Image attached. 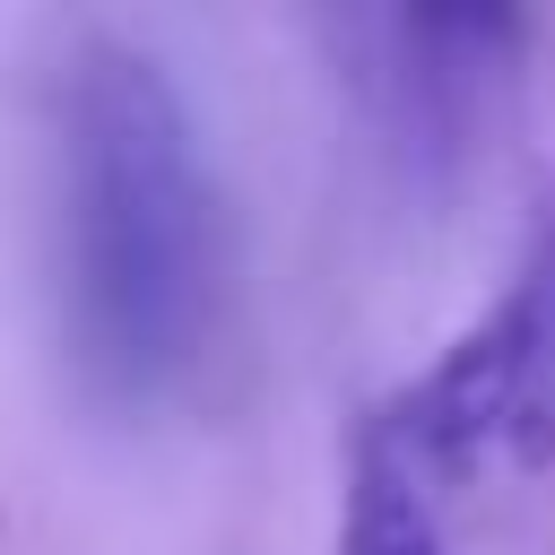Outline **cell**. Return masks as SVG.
<instances>
[{"mask_svg":"<svg viewBox=\"0 0 555 555\" xmlns=\"http://www.w3.org/2000/svg\"><path fill=\"white\" fill-rule=\"evenodd\" d=\"M52 269L69 364L104 408L147 416L191 390L225 304L217 182L173 78L113 35L52 78Z\"/></svg>","mask_w":555,"mask_h":555,"instance_id":"obj_1","label":"cell"},{"mask_svg":"<svg viewBox=\"0 0 555 555\" xmlns=\"http://www.w3.org/2000/svg\"><path fill=\"white\" fill-rule=\"evenodd\" d=\"M364 434L425 486H477V477H529L555 460V217L529 234L494 304L442 338L425 373H408Z\"/></svg>","mask_w":555,"mask_h":555,"instance_id":"obj_2","label":"cell"},{"mask_svg":"<svg viewBox=\"0 0 555 555\" xmlns=\"http://www.w3.org/2000/svg\"><path fill=\"white\" fill-rule=\"evenodd\" d=\"M347 43L390 147L442 165L477 121L486 87L503 78V61L529 43V26L512 9H382V17H356Z\"/></svg>","mask_w":555,"mask_h":555,"instance_id":"obj_3","label":"cell"},{"mask_svg":"<svg viewBox=\"0 0 555 555\" xmlns=\"http://www.w3.org/2000/svg\"><path fill=\"white\" fill-rule=\"evenodd\" d=\"M338 555H442V529H434L425 486H416V477H408L373 434H356V451H347Z\"/></svg>","mask_w":555,"mask_h":555,"instance_id":"obj_4","label":"cell"}]
</instances>
